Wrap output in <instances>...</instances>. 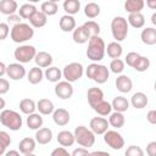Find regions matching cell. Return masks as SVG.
I'll return each mask as SVG.
<instances>
[{
	"label": "cell",
	"instance_id": "f907efd6",
	"mask_svg": "<svg viewBox=\"0 0 156 156\" xmlns=\"http://www.w3.org/2000/svg\"><path fill=\"white\" fill-rule=\"evenodd\" d=\"M146 154L149 156H156V141H150L146 145Z\"/></svg>",
	"mask_w": 156,
	"mask_h": 156
},
{
	"label": "cell",
	"instance_id": "ee69618b",
	"mask_svg": "<svg viewBox=\"0 0 156 156\" xmlns=\"http://www.w3.org/2000/svg\"><path fill=\"white\" fill-rule=\"evenodd\" d=\"M144 150L138 145H130L124 151V156H144Z\"/></svg>",
	"mask_w": 156,
	"mask_h": 156
},
{
	"label": "cell",
	"instance_id": "7402d4cb",
	"mask_svg": "<svg viewBox=\"0 0 156 156\" xmlns=\"http://www.w3.org/2000/svg\"><path fill=\"white\" fill-rule=\"evenodd\" d=\"M72 39L77 44H85V43L89 41L90 37L87 33V30L84 29V27L83 26H79V27H76L74 30L72 32Z\"/></svg>",
	"mask_w": 156,
	"mask_h": 156
},
{
	"label": "cell",
	"instance_id": "f35d334b",
	"mask_svg": "<svg viewBox=\"0 0 156 156\" xmlns=\"http://www.w3.org/2000/svg\"><path fill=\"white\" fill-rule=\"evenodd\" d=\"M93 110H94L99 116L105 117V116H108V115L111 113L112 107H111V104H110V102L102 100V101H100L99 104H96V105L93 107Z\"/></svg>",
	"mask_w": 156,
	"mask_h": 156
},
{
	"label": "cell",
	"instance_id": "6125c7cd",
	"mask_svg": "<svg viewBox=\"0 0 156 156\" xmlns=\"http://www.w3.org/2000/svg\"><path fill=\"white\" fill-rule=\"evenodd\" d=\"M24 156H35L34 154H28V155H24Z\"/></svg>",
	"mask_w": 156,
	"mask_h": 156
},
{
	"label": "cell",
	"instance_id": "6da1fadb",
	"mask_svg": "<svg viewBox=\"0 0 156 156\" xmlns=\"http://www.w3.org/2000/svg\"><path fill=\"white\" fill-rule=\"evenodd\" d=\"M105 41L100 35L91 37L88 41V49H87V57L91 60L93 62L98 63L101 61L105 56Z\"/></svg>",
	"mask_w": 156,
	"mask_h": 156
},
{
	"label": "cell",
	"instance_id": "2e32d148",
	"mask_svg": "<svg viewBox=\"0 0 156 156\" xmlns=\"http://www.w3.org/2000/svg\"><path fill=\"white\" fill-rule=\"evenodd\" d=\"M116 88L121 93H129L133 88V82L127 74H119L116 78Z\"/></svg>",
	"mask_w": 156,
	"mask_h": 156
},
{
	"label": "cell",
	"instance_id": "b9f144b4",
	"mask_svg": "<svg viewBox=\"0 0 156 156\" xmlns=\"http://www.w3.org/2000/svg\"><path fill=\"white\" fill-rule=\"evenodd\" d=\"M112 73L115 74H122V72L124 71V61L121 58H113L110 62V69Z\"/></svg>",
	"mask_w": 156,
	"mask_h": 156
},
{
	"label": "cell",
	"instance_id": "d590c367",
	"mask_svg": "<svg viewBox=\"0 0 156 156\" xmlns=\"http://www.w3.org/2000/svg\"><path fill=\"white\" fill-rule=\"evenodd\" d=\"M145 2L143 0H127L124 2V9L129 13H138L144 9Z\"/></svg>",
	"mask_w": 156,
	"mask_h": 156
},
{
	"label": "cell",
	"instance_id": "7bdbcfd3",
	"mask_svg": "<svg viewBox=\"0 0 156 156\" xmlns=\"http://www.w3.org/2000/svg\"><path fill=\"white\" fill-rule=\"evenodd\" d=\"M150 67V60L146 56H141L138 58V61L135 62V65L133 66V68L138 72H145L147 71V68Z\"/></svg>",
	"mask_w": 156,
	"mask_h": 156
},
{
	"label": "cell",
	"instance_id": "9c48e42d",
	"mask_svg": "<svg viewBox=\"0 0 156 156\" xmlns=\"http://www.w3.org/2000/svg\"><path fill=\"white\" fill-rule=\"evenodd\" d=\"M104 141L113 150H121L124 146V139L117 130H107L104 133Z\"/></svg>",
	"mask_w": 156,
	"mask_h": 156
},
{
	"label": "cell",
	"instance_id": "44dd1931",
	"mask_svg": "<svg viewBox=\"0 0 156 156\" xmlns=\"http://www.w3.org/2000/svg\"><path fill=\"white\" fill-rule=\"evenodd\" d=\"M56 139H57V143H58L62 147L72 146V145L76 143V141H74V135H73V133L69 132V130H61V132H58Z\"/></svg>",
	"mask_w": 156,
	"mask_h": 156
},
{
	"label": "cell",
	"instance_id": "7c38bea8",
	"mask_svg": "<svg viewBox=\"0 0 156 156\" xmlns=\"http://www.w3.org/2000/svg\"><path fill=\"white\" fill-rule=\"evenodd\" d=\"M6 74L12 80H21L22 78H24V76L27 73H26V68L22 63L15 62V63H10L6 66Z\"/></svg>",
	"mask_w": 156,
	"mask_h": 156
},
{
	"label": "cell",
	"instance_id": "3957f363",
	"mask_svg": "<svg viewBox=\"0 0 156 156\" xmlns=\"http://www.w3.org/2000/svg\"><path fill=\"white\" fill-rule=\"evenodd\" d=\"M33 35H34L33 27L28 23H22V22L13 26L10 32V37H11L12 41H15L17 44L28 41L29 39L33 38Z\"/></svg>",
	"mask_w": 156,
	"mask_h": 156
},
{
	"label": "cell",
	"instance_id": "7a4b0ae2",
	"mask_svg": "<svg viewBox=\"0 0 156 156\" xmlns=\"http://www.w3.org/2000/svg\"><path fill=\"white\" fill-rule=\"evenodd\" d=\"M85 74L89 79L94 80L98 84H104L108 80L110 77V71L105 65H100V63H90L88 65L87 69H85Z\"/></svg>",
	"mask_w": 156,
	"mask_h": 156
},
{
	"label": "cell",
	"instance_id": "680465c9",
	"mask_svg": "<svg viewBox=\"0 0 156 156\" xmlns=\"http://www.w3.org/2000/svg\"><path fill=\"white\" fill-rule=\"evenodd\" d=\"M146 5L150 7V9H156V0H151V1H147Z\"/></svg>",
	"mask_w": 156,
	"mask_h": 156
},
{
	"label": "cell",
	"instance_id": "4dcf8cb0",
	"mask_svg": "<svg viewBox=\"0 0 156 156\" xmlns=\"http://www.w3.org/2000/svg\"><path fill=\"white\" fill-rule=\"evenodd\" d=\"M44 78V72L39 67H32L27 73V79L30 84H39Z\"/></svg>",
	"mask_w": 156,
	"mask_h": 156
},
{
	"label": "cell",
	"instance_id": "836d02e7",
	"mask_svg": "<svg viewBox=\"0 0 156 156\" xmlns=\"http://www.w3.org/2000/svg\"><path fill=\"white\" fill-rule=\"evenodd\" d=\"M17 11H18V15H20L21 18L29 20V18H30L38 10H37V7H35L34 4H29V2H27V4L21 5L20 9H18Z\"/></svg>",
	"mask_w": 156,
	"mask_h": 156
},
{
	"label": "cell",
	"instance_id": "681fc988",
	"mask_svg": "<svg viewBox=\"0 0 156 156\" xmlns=\"http://www.w3.org/2000/svg\"><path fill=\"white\" fill-rule=\"evenodd\" d=\"M10 89V83L5 78H0V95H4L9 91Z\"/></svg>",
	"mask_w": 156,
	"mask_h": 156
},
{
	"label": "cell",
	"instance_id": "94428289",
	"mask_svg": "<svg viewBox=\"0 0 156 156\" xmlns=\"http://www.w3.org/2000/svg\"><path fill=\"white\" fill-rule=\"evenodd\" d=\"M151 22H152V24H156V13H152V16H151Z\"/></svg>",
	"mask_w": 156,
	"mask_h": 156
},
{
	"label": "cell",
	"instance_id": "7dc6e473",
	"mask_svg": "<svg viewBox=\"0 0 156 156\" xmlns=\"http://www.w3.org/2000/svg\"><path fill=\"white\" fill-rule=\"evenodd\" d=\"M10 34V27L7 23L0 22V40H5Z\"/></svg>",
	"mask_w": 156,
	"mask_h": 156
},
{
	"label": "cell",
	"instance_id": "4316f807",
	"mask_svg": "<svg viewBox=\"0 0 156 156\" xmlns=\"http://www.w3.org/2000/svg\"><path fill=\"white\" fill-rule=\"evenodd\" d=\"M26 123H27V126H28L29 129L38 130V129H40V128L43 127L44 121H43V117H41L40 113H35V112H34V113L28 115Z\"/></svg>",
	"mask_w": 156,
	"mask_h": 156
},
{
	"label": "cell",
	"instance_id": "11a10c76",
	"mask_svg": "<svg viewBox=\"0 0 156 156\" xmlns=\"http://www.w3.org/2000/svg\"><path fill=\"white\" fill-rule=\"evenodd\" d=\"M89 156H111V155L106 151H93L89 152Z\"/></svg>",
	"mask_w": 156,
	"mask_h": 156
},
{
	"label": "cell",
	"instance_id": "6f0895ef",
	"mask_svg": "<svg viewBox=\"0 0 156 156\" xmlns=\"http://www.w3.org/2000/svg\"><path fill=\"white\" fill-rule=\"evenodd\" d=\"M4 156H20V151L17 150H9L4 154Z\"/></svg>",
	"mask_w": 156,
	"mask_h": 156
},
{
	"label": "cell",
	"instance_id": "d6986e66",
	"mask_svg": "<svg viewBox=\"0 0 156 156\" xmlns=\"http://www.w3.org/2000/svg\"><path fill=\"white\" fill-rule=\"evenodd\" d=\"M52 140V130L46 127H41L35 132V141L39 143L40 145L49 144Z\"/></svg>",
	"mask_w": 156,
	"mask_h": 156
},
{
	"label": "cell",
	"instance_id": "f546056e",
	"mask_svg": "<svg viewBox=\"0 0 156 156\" xmlns=\"http://www.w3.org/2000/svg\"><path fill=\"white\" fill-rule=\"evenodd\" d=\"M127 22L128 24H130L133 28H143L145 26V17L141 12H138V13H129L128 18H127Z\"/></svg>",
	"mask_w": 156,
	"mask_h": 156
},
{
	"label": "cell",
	"instance_id": "8992f818",
	"mask_svg": "<svg viewBox=\"0 0 156 156\" xmlns=\"http://www.w3.org/2000/svg\"><path fill=\"white\" fill-rule=\"evenodd\" d=\"M73 135H74V141L78 143L82 147H85V149L91 147L95 143V134L85 126L76 127Z\"/></svg>",
	"mask_w": 156,
	"mask_h": 156
},
{
	"label": "cell",
	"instance_id": "9a60e30c",
	"mask_svg": "<svg viewBox=\"0 0 156 156\" xmlns=\"http://www.w3.org/2000/svg\"><path fill=\"white\" fill-rule=\"evenodd\" d=\"M87 99H88V102H89L90 107L93 108L96 104H99L100 101L104 100V91L98 87H93V88H90L88 90Z\"/></svg>",
	"mask_w": 156,
	"mask_h": 156
},
{
	"label": "cell",
	"instance_id": "5b68a950",
	"mask_svg": "<svg viewBox=\"0 0 156 156\" xmlns=\"http://www.w3.org/2000/svg\"><path fill=\"white\" fill-rule=\"evenodd\" d=\"M128 30H129V24L127 22V20L122 16H116L112 18L111 21V33L113 39H116L117 43L123 41L127 35H128Z\"/></svg>",
	"mask_w": 156,
	"mask_h": 156
},
{
	"label": "cell",
	"instance_id": "484cf974",
	"mask_svg": "<svg viewBox=\"0 0 156 156\" xmlns=\"http://www.w3.org/2000/svg\"><path fill=\"white\" fill-rule=\"evenodd\" d=\"M44 77L51 82V83H58L62 78V72L58 67H55V66H50L45 69L44 72Z\"/></svg>",
	"mask_w": 156,
	"mask_h": 156
},
{
	"label": "cell",
	"instance_id": "30bf717a",
	"mask_svg": "<svg viewBox=\"0 0 156 156\" xmlns=\"http://www.w3.org/2000/svg\"><path fill=\"white\" fill-rule=\"evenodd\" d=\"M55 95L62 100H67V99H71L72 95H73V85L72 83H68L66 80H60L58 83H56L55 85Z\"/></svg>",
	"mask_w": 156,
	"mask_h": 156
},
{
	"label": "cell",
	"instance_id": "83f0119b",
	"mask_svg": "<svg viewBox=\"0 0 156 156\" xmlns=\"http://www.w3.org/2000/svg\"><path fill=\"white\" fill-rule=\"evenodd\" d=\"M111 107L116 111V112H126L129 108V101L124 98V96H116L112 102H111Z\"/></svg>",
	"mask_w": 156,
	"mask_h": 156
},
{
	"label": "cell",
	"instance_id": "ba28073f",
	"mask_svg": "<svg viewBox=\"0 0 156 156\" xmlns=\"http://www.w3.org/2000/svg\"><path fill=\"white\" fill-rule=\"evenodd\" d=\"M35 55H37V49L33 45H29V44L20 45L13 51L15 58L18 61V63H22V65L23 63H29L32 60H34Z\"/></svg>",
	"mask_w": 156,
	"mask_h": 156
},
{
	"label": "cell",
	"instance_id": "816d5d0a",
	"mask_svg": "<svg viewBox=\"0 0 156 156\" xmlns=\"http://www.w3.org/2000/svg\"><path fill=\"white\" fill-rule=\"evenodd\" d=\"M71 156H89V151L85 147H77L73 150Z\"/></svg>",
	"mask_w": 156,
	"mask_h": 156
},
{
	"label": "cell",
	"instance_id": "db71d44e",
	"mask_svg": "<svg viewBox=\"0 0 156 156\" xmlns=\"http://www.w3.org/2000/svg\"><path fill=\"white\" fill-rule=\"evenodd\" d=\"M146 119L150 124H156V110H150L146 115Z\"/></svg>",
	"mask_w": 156,
	"mask_h": 156
},
{
	"label": "cell",
	"instance_id": "d6a6232c",
	"mask_svg": "<svg viewBox=\"0 0 156 156\" xmlns=\"http://www.w3.org/2000/svg\"><path fill=\"white\" fill-rule=\"evenodd\" d=\"M40 11L48 17V16H54L57 13L58 11V5L55 0H49V1H44L40 6Z\"/></svg>",
	"mask_w": 156,
	"mask_h": 156
},
{
	"label": "cell",
	"instance_id": "f1b7e54d",
	"mask_svg": "<svg viewBox=\"0 0 156 156\" xmlns=\"http://www.w3.org/2000/svg\"><path fill=\"white\" fill-rule=\"evenodd\" d=\"M105 52H107V55L113 60V58H119L122 56L123 49L119 43L111 41L110 44H107V48H105Z\"/></svg>",
	"mask_w": 156,
	"mask_h": 156
},
{
	"label": "cell",
	"instance_id": "4fadbf2b",
	"mask_svg": "<svg viewBox=\"0 0 156 156\" xmlns=\"http://www.w3.org/2000/svg\"><path fill=\"white\" fill-rule=\"evenodd\" d=\"M69 119H71V115H69V112L66 108L60 107V108H55L54 110V112H52V121L55 122V124L63 127V126L68 124Z\"/></svg>",
	"mask_w": 156,
	"mask_h": 156
},
{
	"label": "cell",
	"instance_id": "91938a15",
	"mask_svg": "<svg viewBox=\"0 0 156 156\" xmlns=\"http://www.w3.org/2000/svg\"><path fill=\"white\" fill-rule=\"evenodd\" d=\"M5 105H6V102H5L4 98H1V96H0V111L5 110Z\"/></svg>",
	"mask_w": 156,
	"mask_h": 156
},
{
	"label": "cell",
	"instance_id": "e575fe53",
	"mask_svg": "<svg viewBox=\"0 0 156 156\" xmlns=\"http://www.w3.org/2000/svg\"><path fill=\"white\" fill-rule=\"evenodd\" d=\"M20 110H21V112L24 113V115L34 113V111L37 110V104L34 102L33 99H29V98L22 99V100L20 101Z\"/></svg>",
	"mask_w": 156,
	"mask_h": 156
},
{
	"label": "cell",
	"instance_id": "277c9868",
	"mask_svg": "<svg viewBox=\"0 0 156 156\" xmlns=\"http://www.w3.org/2000/svg\"><path fill=\"white\" fill-rule=\"evenodd\" d=\"M0 122L4 127L13 132L20 130L23 124L21 115L13 110H2L0 113Z\"/></svg>",
	"mask_w": 156,
	"mask_h": 156
},
{
	"label": "cell",
	"instance_id": "52a82bcc",
	"mask_svg": "<svg viewBox=\"0 0 156 156\" xmlns=\"http://www.w3.org/2000/svg\"><path fill=\"white\" fill-rule=\"evenodd\" d=\"M83 73H84V67L82 63L71 62V63L65 66V68L62 71V77L65 78L66 82L73 83V82L79 80L83 77Z\"/></svg>",
	"mask_w": 156,
	"mask_h": 156
},
{
	"label": "cell",
	"instance_id": "bcb514c9",
	"mask_svg": "<svg viewBox=\"0 0 156 156\" xmlns=\"http://www.w3.org/2000/svg\"><path fill=\"white\" fill-rule=\"evenodd\" d=\"M11 144V136L5 130H0V146L6 149L9 145Z\"/></svg>",
	"mask_w": 156,
	"mask_h": 156
},
{
	"label": "cell",
	"instance_id": "603a6c76",
	"mask_svg": "<svg viewBox=\"0 0 156 156\" xmlns=\"http://www.w3.org/2000/svg\"><path fill=\"white\" fill-rule=\"evenodd\" d=\"M37 110L39 111L40 115L48 116V115H52V112L55 110V106H54V102L51 100H49V99H40L37 102Z\"/></svg>",
	"mask_w": 156,
	"mask_h": 156
},
{
	"label": "cell",
	"instance_id": "60d3db41",
	"mask_svg": "<svg viewBox=\"0 0 156 156\" xmlns=\"http://www.w3.org/2000/svg\"><path fill=\"white\" fill-rule=\"evenodd\" d=\"M84 27V29L87 30V33L89 34V37H96L100 34V26L98 22L95 21H87L84 24H82Z\"/></svg>",
	"mask_w": 156,
	"mask_h": 156
},
{
	"label": "cell",
	"instance_id": "ac0fdd59",
	"mask_svg": "<svg viewBox=\"0 0 156 156\" xmlns=\"http://www.w3.org/2000/svg\"><path fill=\"white\" fill-rule=\"evenodd\" d=\"M130 104H132V106H133L134 108L141 110V108H144V107L147 106L149 99H147L146 94H144L143 91H136V93H134V94L132 95V98H130Z\"/></svg>",
	"mask_w": 156,
	"mask_h": 156
},
{
	"label": "cell",
	"instance_id": "5bb4252c",
	"mask_svg": "<svg viewBox=\"0 0 156 156\" xmlns=\"http://www.w3.org/2000/svg\"><path fill=\"white\" fill-rule=\"evenodd\" d=\"M52 61H54V58H52L51 54H49L46 51H39V52H37V55L34 57V62H35L37 67H39V68L50 67L52 65Z\"/></svg>",
	"mask_w": 156,
	"mask_h": 156
},
{
	"label": "cell",
	"instance_id": "d4e9b609",
	"mask_svg": "<svg viewBox=\"0 0 156 156\" xmlns=\"http://www.w3.org/2000/svg\"><path fill=\"white\" fill-rule=\"evenodd\" d=\"M60 28L62 32H73L74 28H76V18L73 16H69V15H63L61 18H60Z\"/></svg>",
	"mask_w": 156,
	"mask_h": 156
},
{
	"label": "cell",
	"instance_id": "c3c4849f",
	"mask_svg": "<svg viewBox=\"0 0 156 156\" xmlns=\"http://www.w3.org/2000/svg\"><path fill=\"white\" fill-rule=\"evenodd\" d=\"M50 156H71V154H69V152H68V151H67L65 147L60 146V147L54 149V150L51 151Z\"/></svg>",
	"mask_w": 156,
	"mask_h": 156
},
{
	"label": "cell",
	"instance_id": "f5cc1de1",
	"mask_svg": "<svg viewBox=\"0 0 156 156\" xmlns=\"http://www.w3.org/2000/svg\"><path fill=\"white\" fill-rule=\"evenodd\" d=\"M9 23H13V26L21 23V17H20V15H18V13H13V15L7 16V24H9Z\"/></svg>",
	"mask_w": 156,
	"mask_h": 156
},
{
	"label": "cell",
	"instance_id": "cb8c5ba5",
	"mask_svg": "<svg viewBox=\"0 0 156 156\" xmlns=\"http://www.w3.org/2000/svg\"><path fill=\"white\" fill-rule=\"evenodd\" d=\"M17 10H18L17 1H15V0H1L0 1V12L1 13L10 16V15L16 13Z\"/></svg>",
	"mask_w": 156,
	"mask_h": 156
},
{
	"label": "cell",
	"instance_id": "8d00e7d4",
	"mask_svg": "<svg viewBox=\"0 0 156 156\" xmlns=\"http://www.w3.org/2000/svg\"><path fill=\"white\" fill-rule=\"evenodd\" d=\"M48 22V17L41 12V11H37L30 18H29V23L33 28H41L46 24Z\"/></svg>",
	"mask_w": 156,
	"mask_h": 156
},
{
	"label": "cell",
	"instance_id": "8fae6325",
	"mask_svg": "<svg viewBox=\"0 0 156 156\" xmlns=\"http://www.w3.org/2000/svg\"><path fill=\"white\" fill-rule=\"evenodd\" d=\"M108 122L104 117H93L89 123V129L95 134V135H104L105 132L108 130Z\"/></svg>",
	"mask_w": 156,
	"mask_h": 156
},
{
	"label": "cell",
	"instance_id": "74e56055",
	"mask_svg": "<svg viewBox=\"0 0 156 156\" xmlns=\"http://www.w3.org/2000/svg\"><path fill=\"white\" fill-rule=\"evenodd\" d=\"M63 10L66 15L73 16L79 12L80 10V1L79 0H66L63 2Z\"/></svg>",
	"mask_w": 156,
	"mask_h": 156
},
{
	"label": "cell",
	"instance_id": "ffe728a7",
	"mask_svg": "<svg viewBox=\"0 0 156 156\" xmlns=\"http://www.w3.org/2000/svg\"><path fill=\"white\" fill-rule=\"evenodd\" d=\"M140 39L145 45H155L156 44V29L154 27H146L141 30Z\"/></svg>",
	"mask_w": 156,
	"mask_h": 156
},
{
	"label": "cell",
	"instance_id": "e0dca14e",
	"mask_svg": "<svg viewBox=\"0 0 156 156\" xmlns=\"http://www.w3.org/2000/svg\"><path fill=\"white\" fill-rule=\"evenodd\" d=\"M35 145H37L35 139L29 138V136H26V138H23V139L18 143V151H20L21 154H23V155L33 154L34 150H35Z\"/></svg>",
	"mask_w": 156,
	"mask_h": 156
},
{
	"label": "cell",
	"instance_id": "9f6ffc18",
	"mask_svg": "<svg viewBox=\"0 0 156 156\" xmlns=\"http://www.w3.org/2000/svg\"><path fill=\"white\" fill-rule=\"evenodd\" d=\"M4 74H6V65L2 61H0V78H2Z\"/></svg>",
	"mask_w": 156,
	"mask_h": 156
},
{
	"label": "cell",
	"instance_id": "ab89813d",
	"mask_svg": "<svg viewBox=\"0 0 156 156\" xmlns=\"http://www.w3.org/2000/svg\"><path fill=\"white\" fill-rule=\"evenodd\" d=\"M84 15L88 18H95L100 15V6L96 2H88L84 6Z\"/></svg>",
	"mask_w": 156,
	"mask_h": 156
},
{
	"label": "cell",
	"instance_id": "f6af8a7d",
	"mask_svg": "<svg viewBox=\"0 0 156 156\" xmlns=\"http://www.w3.org/2000/svg\"><path fill=\"white\" fill-rule=\"evenodd\" d=\"M139 57H140V55H139L138 52L132 51V52H128V54H127L124 62H126V63H127L129 67H132V68H133V66L135 65V62L138 61V58H139Z\"/></svg>",
	"mask_w": 156,
	"mask_h": 156
},
{
	"label": "cell",
	"instance_id": "1f68e13d",
	"mask_svg": "<svg viewBox=\"0 0 156 156\" xmlns=\"http://www.w3.org/2000/svg\"><path fill=\"white\" fill-rule=\"evenodd\" d=\"M108 116H110V117H108V121H107V122H108V124H110L111 127L118 129V128H122V127L124 126L126 118H124V115H123V113L115 111V112H111Z\"/></svg>",
	"mask_w": 156,
	"mask_h": 156
}]
</instances>
